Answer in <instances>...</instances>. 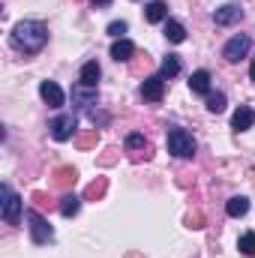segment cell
Returning a JSON list of instances; mask_svg holds the SVG:
<instances>
[{"instance_id": "1", "label": "cell", "mask_w": 255, "mask_h": 258, "mask_svg": "<svg viewBox=\"0 0 255 258\" xmlns=\"http://www.w3.org/2000/svg\"><path fill=\"white\" fill-rule=\"evenodd\" d=\"M48 42V27L42 21H18L12 27V45L24 54H36L42 51Z\"/></svg>"}, {"instance_id": "2", "label": "cell", "mask_w": 255, "mask_h": 258, "mask_svg": "<svg viewBox=\"0 0 255 258\" xmlns=\"http://www.w3.org/2000/svg\"><path fill=\"white\" fill-rule=\"evenodd\" d=\"M165 141H168V153H174L177 159H192L195 156V138L183 126H168Z\"/></svg>"}, {"instance_id": "3", "label": "cell", "mask_w": 255, "mask_h": 258, "mask_svg": "<svg viewBox=\"0 0 255 258\" xmlns=\"http://www.w3.org/2000/svg\"><path fill=\"white\" fill-rule=\"evenodd\" d=\"M24 219H27V228H30V240L33 243H51L54 240V228L48 225V219L42 216V213H36V210H27L24 213Z\"/></svg>"}, {"instance_id": "4", "label": "cell", "mask_w": 255, "mask_h": 258, "mask_svg": "<svg viewBox=\"0 0 255 258\" xmlns=\"http://www.w3.org/2000/svg\"><path fill=\"white\" fill-rule=\"evenodd\" d=\"M21 198L12 192V186L9 183H3V207H0V213H3V222L6 225H18L21 222Z\"/></svg>"}, {"instance_id": "5", "label": "cell", "mask_w": 255, "mask_h": 258, "mask_svg": "<svg viewBox=\"0 0 255 258\" xmlns=\"http://www.w3.org/2000/svg\"><path fill=\"white\" fill-rule=\"evenodd\" d=\"M249 36L246 33H237V36H231L228 42H225V48H222V57L228 60V63H237L240 57H246V51H249Z\"/></svg>"}, {"instance_id": "6", "label": "cell", "mask_w": 255, "mask_h": 258, "mask_svg": "<svg viewBox=\"0 0 255 258\" xmlns=\"http://www.w3.org/2000/svg\"><path fill=\"white\" fill-rule=\"evenodd\" d=\"M75 129H78V123H75L72 114H60V117H54V120L48 123V132H51L54 141H69V138L75 135Z\"/></svg>"}, {"instance_id": "7", "label": "cell", "mask_w": 255, "mask_h": 258, "mask_svg": "<svg viewBox=\"0 0 255 258\" xmlns=\"http://www.w3.org/2000/svg\"><path fill=\"white\" fill-rule=\"evenodd\" d=\"M141 96H144L147 102H159V99L165 96V78H162V75L144 78V81H141Z\"/></svg>"}, {"instance_id": "8", "label": "cell", "mask_w": 255, "mask_h": 258, "mask_svg": "<svg viewBox=\"0 0 255 258\" xmlns=\"http://www.w3.org/2000/svg\"><path fill=\"white\" fill-rule=\"evenodd\" d=\"M243 18V9L240 6H234V3H225V6H219L216 12H213V21L219 24V27H228V24H237Z\"/></svg>"}, {"instance_id": "9", "label": "cell", "mask_w": 255, "mask_h": 258, "mask_svg": "<svg viewBox=\"0 0 255 258\" xmlns=\"http://www.w3.org/2000/svg\"><path fill=\"white\" fill-rule=\"evenodd\" d=\"M39 96L51 105V108H60L66 102V96H63V90H60V84H54V81H42L39 84Z\"/></svg>"}, {"instance_id": "10", "label": "cell", "mask_w": 255, "mask_h": 258, "mask_svg": "<svg viewBox=\"0 0 255 258\" xmlns=\"http://www.w3.org/2000/svg\"><path fill=\"white\" fill-rule=\"evenodd\" d=\"M72 102H75L78 108H90V105H96V87L75 84V87H72Z\"/></svg>"}, {"instance_id": "11", "label": "cell", "mask_w": 255, "mask_h": 258, "mask_svg": "<svg viewBox=\"0 0 255 258\" xmlns=\"http://www.w3.org/2000/svg\"><path fill=\"white\" fill-rule=\"evenodd\" d=\"M255 123V111L249 108V105H240L234 114H231V126L237 129V132H243V129H252Z\"/></svg>"}, {"instance_id": "12", "label": "cell", "mask_w": 255, "mask_h": 258, "mask_svg": "<svg viewBox=\"0 0 255 258\" xmlns=\"http://www.w3.org/2000/svg\"><path fill=\"white\" fill-rule=\"evenodd\" d=\"M189 90L192 93H201V96H207L210 93V72L207 69H195L189 75Z\"/></svg>"}, {"instance_id": "13", "label": "cell", "mask_w": 255, "mask_h": 258, "mask_svg": "<svg viewBox=\"0 0 255 258\" xmlns=\"http://www.w3.org/2000/svg\"><path fill=\"white\" fill-rule=\"evenodd\" d=\"M144 18H147L150 24H162V21H168V6H165L162 0H153V3L144 6Z\"/></svg>"}, {"instance_id": "14", "label": "cell", "mask_w": 255, "mask_h": 258, "mask_svg": "<svg viewBox=\"0 0 255 258\" xmlns=\"http://www.w3.org/2000/svg\"><path fill=\"white\" fill-rule=\"evenodd\" d=\"M99 75H102V69L96 60H87V63L81 66V75H78V84H87V87H96V81H99Z\"/></svg>"}, {"instance_id": "15", "label": "cell", "mask_w": 255, "mask_h": 258, "mask_svg": "<svg viewBox=\"0 0 255 258\" xmlns=\"http://www.w3.org/2000/svg\"><path fill=\"white\" fill-rule=\"evenodd\" d=\"M165 39H168V42H174V45H180V42L186 39V27H183L180 21L168 18V21H165Z\"/></svg>"}, {"instance_id": "16", "label": "cell", "mask_w": 255, "mask_h": 258, "mask_svg": "<svg viewBox=\"0 0 255 258\" xmlns=\"http://www.w3.org/2000/svg\"><path fill=\"white\" fill-rule=\"evenodd\" d=\"M225 213L228 216H246L249 213V198H243V195H234V198H228V204H225Z\"/></svg>"}, {"instance_id": "17", "label": "cell", "mask_w": 255, "mask_h": 258, "mask_svg": "<svg viewBox=\"0 0 255 258\" xmlns=\"http://www.w3.org/2000/svg\"><path fill=\"white\" fill-rule=\"evenodd\" d=\"M135 54V45L129 42V39H114V45H111V57L120 63V60H129Z\"/></svg>"}, {"instance_id": "18", "label": "cell", "mask_w": 255, "mask_h": 258, "mask_svg": "<svg viewBox=\"0 0 255 258\" xmlns=\"http://www.w3.org/2000/svg\"><path fill=\"white\" fill-rule=\"evenodd\" d=\"M78 210H81V198H78V195H63V198H60V213H63L66 219H69V216H75V213H78Z\"/></svg>"}, {"instance_id": "19", "label": "cell", "mask_w": 255, "mask_h": 258, "mask_svg": "<svg viewBox=\"0 0 255 258\" xmlns=\"http://www.w3.org/2000/svg\"><path fill=\"white\" fill-rule=\"evenodd\" d=\"M126 150H129V153H144V150H147V138H144L141 132L126 135Z\"/></svg>"}, {"instance_id": "20", "label": "cell", "mask_w": 255, "mask_h": 258, "mask_svg": "<svg viewBox=\"0 0 255 258\" xmlns=\"http://www.w3.org/2000/svg\"><path fill=\"white\" fill-rule=\"evenodd\" d=\"M207 111L210 114H222L225 111V93H207Z\"/></svg>"}, {"instance_id": "21", "label": "cell", "mask_w": 255, "mask_h": 258, "mask_svg": "<svg viewBox=\"0 0 255 258\" xmlns=\"http://www.w3.org/2000/svg\"><path fill=\"white\" fill-rule=\"evenodd\" d=\"M177 72H180V60H177L174 54H168V57L162 60V72H159V75H162V78H174Z\"/></svg>"}, {"instance_id": "22", "label": "cell", "mask_w": 255, "mask_h": 258, "mask_svg": "<svg viewBox=\"0 0 255 258\" xmlns=\"http://www.w3.org/2000/svg\"><path fill=\"white\" fill-rule=\"evenodd\" d=\"M75 168H57V174H54V183L57 186H69V183H75Z\"/></svg>"}, {"instance_id": "23", "label": "cell", "mask_w": 255, "mask_h": 258, "mask_svg": "<svg viewBox=\"0 0 255 258\" xmlns=\"http://www.w3.org/2000/svg\"><path fill=\"white\" fill-rule=\"evenodd\" d=\"M237 249H240L243 255H255V231H246V234L240 237V243H237Z\"/></svg>"}, {"instance_id": "24", "label": "cell", "mask_w": 255, "mask_h": 258, "mask_svg": "<svg viewBox=\"0 0 255 258\" xmlns=\"http://www.w3.org/2000/svg\"><path fill=\"white\" fill-rule=\"evenodd\" d=\"M102 192H105V177H99V180H93V183L87 186V192H84V198H87V201H93V198H99Z\"/></svg>"}, {"instance_id": "25", "label": "cell", "mask_w": 255, "mask_h": 258, "mask_svg": "<svg viewBox=\"0 0 255 258\" xmlns=\"http://www.w3.org/2000/svg\"><path fill=\"white\" fill-rule=\"evenodd\" d=\"M126 30H129L126 21H111V24H108V36H114V39H123Z\"/></svg>"}, {"instance_id": "26", "label": "cell", "mask_w": 255, "mask_h": 258, "mask_svg": "<svg viewBox=\"0 0 255 258\" xmlns=\"http://www.w3.org/2000/svg\"><path fill=\"white\" fill-rule=\"evenodd\" d=\"M96 141H99V132L93 129V132H87V135L78 138V147H90V144H96Z\"/></svg>"}, {"instance_id": "27", "label": "cell", "mask_w": 255, "mask_h": 258, "mask_svg": "<svg viewBox=\"0 0 255 258\" xmlns=\"http://www.w3.org/2000/svg\"><path fill=\"white\" fill-rule=\"evenodd\" d=\"M201 222H204V219H201V213H195V216H189V225H192V228H201Z\"/></svg>"}, {"instance_id": "28", "label": "cell", "mask_w": 255, "mask_h": 258, "mask_svg": "<svg viewBox=\"0 0 255 258\" xmlns=\"http://www.w3.org/2000/svg\"><path fill=\"white\" fill-rule=\"evenodd\" d=\"M90 3H93L96 9H102V6H111V0H90Z\"/></svg>"}, {"instance_id": "29", "label": "cell", "mask_w": 255, "mask_h": 258, "mask_svg": "<svg viewBox=\"0 0 255 258\" xmlns=\"http://www.w3.org/2000/svg\"><path fill=\"white\" fill-rule=\"evenodd\" d=\"M249 78L255 81V60H252V66H249Z\"/></svg>"}]
</instances>
